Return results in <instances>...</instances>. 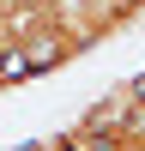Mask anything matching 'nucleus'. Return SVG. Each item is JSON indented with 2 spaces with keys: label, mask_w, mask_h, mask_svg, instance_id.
<instances>
[{
  "label": "nucleus",
  "mask_w": 145,
  "mask_h": 151,
  "mask_svg": "<svg viewBox=\"0 0 145 151\" xmlns=\"http://www.w3.org/2000/svg\"><path fill=\"white\" fill-rule=\"evenodd\" d=\"M12 42H18V55L30 60V79H42V73H60L67 60H79V55H85V42L67 30V24H55L48 12H42V18H36L24 36H12Z\"/></svg>",
  "instance_id": "f257e3e1"
}]
</instances>
